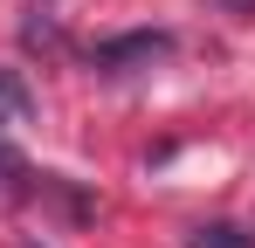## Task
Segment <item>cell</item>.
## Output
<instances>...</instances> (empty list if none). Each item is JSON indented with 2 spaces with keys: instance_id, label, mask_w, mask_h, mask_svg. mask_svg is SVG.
Instances as JSON below:
<instances>
[{
  "instance_id": "obj_1",
  "label": "cell",
  "mask_w": 255,
  "mask_h": 248,
  "mask_svg": "<svg viewBox=\"0 0 255 248\" xmlns=\"http://www.w3.org/2000/svg\"><path fill=\"white\" fill-rule=\"evenodd\" d=\"M21 124H35V97H28V83L14 69H0V138L21 131Z\"/></svg>"
},
{
  "instance_id": "obj_2",
  "label": "cell",
  "mask_w": 255,
  "mask_h": 248,
  "mask_svg": "<svg viewBox=\"0 0 255 248\" xmlns=\"http://www.w3.org/2000/svg\"><path fill=\"white\" fill-rule=\"evenodd\" d=\"M172 35H125V41H104V62H145V55H166Z\"/></svg>"
},
{
  "instance_id": "obj_3",
  "label": "cell",
  "mask_w": 255,
  "mask_h": 248,
  "mask_svg": "<svg viewBox=\"0 0 255 248\" xmlns=\"http://www.w3.org/2000/svg\"><path fill=\"white\" fill-rule=\"evenodd\" d=\"M193 248H255V242L242 235V228H200V235H193Z\"/></svg>"
}]
</instances>
